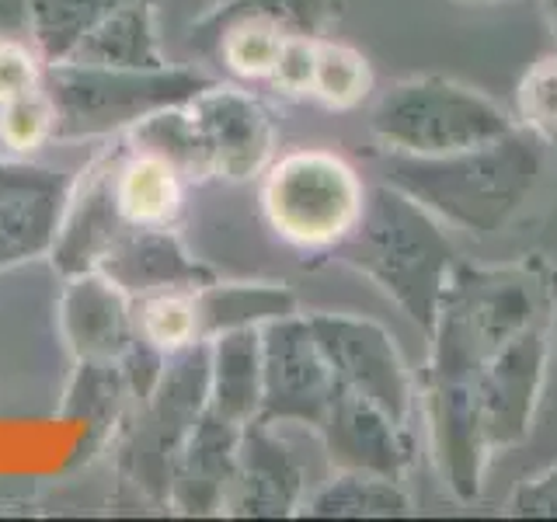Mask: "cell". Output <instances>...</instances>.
<instances>
[{
	"instance_id": "cell-7",
	"label": "cell",
	"mask_w": 557,
	"mask_h": 522,
	"mask_svg": "<svg viewBox=\"0 0 557 522\" xmlns=\"http://www.w3.org/2000/svg\"><path fill=\"white\" fill-rule=\"evenodd\" d=\"M307 321L335 383L373 400L394 422L408 425L414 411V380L391 331L356 313H310Z\"/></svg>"
},
{
	"instance_id": "cell-2",
	"label": "cell",
	"mask_w": 557,
	"mask_h": 522,
	"mask_svg": "<svg viewBox=\"0 0 557 522\" xmlns=\"http://www.w3.org/2000/svg\"><path fill=\"white\" fill-rule=\"evenodd\" d=\"M335 248L345 265L380 286L429 335L457 254L422 202L391 182L370 188L356 226Z\"/></svg>"
},
{
	"instance_id": "cell-29",
	"label": "cell",
	"mask_w": 557,
	"mask_h": 522,
	"mask_svg": "<svg viewBox=\"0 0 557 522\" xmlns=\"http://www.w3.org/2000/svg\"><path fill=\"white\" fill-rule=\"evenodd\" d=\"M283 39L286 35L269 28V25L240 22V25L226 28L209 52H216V57L223 60V66L237 77L269 80L272 70H275V60H278V49H283Z\"/></svg>"
},
{
	"instance_id": "cell-32",
	"label": "cell",
	"mask_w": 557,
	"mask_h": 522,
	"mask_svg": "<svg viewBox=\"0 0 557 522\" xmlns=\"http://www.w3.org/2000/svg\"><path fill=\"white\" fill-rule=\"evenodd\" d=\"M126 373L119 362H91L77 365V383L70 390V411H77L87 422H109L115 418L122 394H126Z\"/></svg>"
},
{
	"instance_id": "cell-6",
	"label": "cell",
	"mask_w": 557,
	"mask_h": 522,
	"mask_svg": "<svg viewBox=\"0 0 557 522\" xmlns=\"http://www.w3.org/2000/svg\"><path fill=\"white\" fill-rule=\"evenodd\" d=\"M366 188L342 157L293 150L269 164L261 206L272 231L296 248H335L362 213Z\"/></svg>"
},
{
	"instance_id": "cell-19",
	"label": "cell",
	"mask_w": 557,
	"mask_h": 522,
	"mask_svg": "<svg viewBox=\"0 0 557 522\" xmlns=\"http://www.w3.org/2000/svg\"><path fill=\"white\" fill-rule=\"evenodd\" d=\"M60 63L115 66V70H161L171 66L157 32V0H133L98 22Z\"/></svg>"
},
{
	"instance_id": "cell-33",
	"label": "cell",
	"mask_w": 557,
	"mask_h": 522,
	"mask_svg": "<svg viewBox=\"0 0 557 522\" xmlns=\"http://www.w3.org/2000/svg\"><path fill=\"white\" fill-rule=\"evenodd\" d=\"M46 84L42 52L14 39V35H0V101L39 91Z\"/></svg>"
},
{
	"instance_id": "cell-13",
	"label": "cell",
	"mask_w": 557,
	"mask_h": 522,
	"mask_svg": "<svg viewBox=\"0 0 557 522\" xmlns=\"http://www.w3.org/2000/svg\"><path fill=\"white\" fill-rule=\"evenodd\" d=\"M188 104L206 133L216 178L251 182L269 171L275 153V122L258 98L226 84H209Z\"/></svg>"
},
{
	"instance_id": "cell-8",
	"label": "cell",
	"mask_w": 557,
	"mask_h": 522,
	"mask_svg": "<svg viewBox=\"0 0 557 522\" xmlns=\"http://www.w3.org/2000/svg\"><path fill=\"white\" fill-rule=\"evenodd\" d=\"M335 373L321 352L307 318H278L261 327V422L321 428Z\"/></svg>"
},
{
	"instance_id": "cell-24",
	"label": "cell",
	"mask_w": 557,
	"mask_h": 522,
	"mask_svg": "<svg viewBox=\"0 0 557 522\" xmlns=\"http://www.w3.org/2000/svg\"><path fill=\"white\" fill-rule=\"evenodd\" d=\"M185 178L150 153H126L115 171V202L129 226H171L182 213Z\"/></svg>"
},
{
	"instance_id": "cell-27",
	"label": "cell",
	"mask_w": 557,
	"mask_h": 522,
	"mask_svg": "<svg viewBox=\"0 0 557 522\" xmlns=\"http://www.w3.org/2000/svg\"><path fill=\"white\" fill-rule=\"evenodd\" d=\"M136 327L139 338H147L161 352H178V348L202 341L199 318H196V293L191 289H164L136 300Z\"/></svg>"
},
{
	"instance_id": "cell-23",
	"label": "cell",
	"mask_w": 557,
	"mask_h": 522,
	"mask_svg": "<svg viewBox=\"0 0 557 522\" xmlns=\"http://www.w3.org/2000/svg\"><path fill=\"white\" fill-rule=\"evenodd\" d=\"M289 313H296V293L283 283H216L213 278L209 286L196 289L202 341L240 327H265Z\"/></svg>"
},
{
	"instance_id": "cell-25",
	"label": "cell",
	"mask_w": 557,
	"mask_h": 522,
	"mask_svg": "<svg viewBox=\"0 0 557 522\" xmlns=\"http://www.w3.org/2000/svg\"><path fill=\"white\" fill-rule=\"evenodd\" d=\"M304 515H338V519H387L408 515L411 498L394 477L362 474V470H338V477L324 484L318 495L304 498Z\"/></svg>"
},
{
	"instance_id": "cell-36",
	"label": "cell",
	"mask_w": 557,
	"mask_h": 522,
	"mask_svg": "<svg viewBox=\"0 0 557 522\" xmlns=\"http://www.w3.org/2000/svg\"><path fill=\"white\" fill-rule=\"evenodd\" d=\"M39 178H49V171L17 167V164H0V185H14V182H39Z\"/></svg>"
},
{
	"instance_id": "cell-26",
	"label": "cell",
	"mask_w": 557,
	"mask_h": 522,
	"mask_svg": "<svg viewBox=\"0 0 557 522\" xmlns=\"http://www.w3.org/2000/svg\"><path fill=\"white\" fill-rule=\"evenodd\" d=\"M126 4L133 0H28L25 28L32 35V46L42 52V60L60 63L98 22Z\"/></svg>"
},
{
	"instance_id": "cell-31",
	"label": "cell",
	"mask_w": 557,
	"mask_h": 522,
	"mask_svg": "<svg viewBox=\"0 0 557 522\" xmlns=\"http://www.w3.org/2000/svg\"><path fill=\"white\" fill-rule=\"evenodd\" d=\"M519 126L530 129L547 147H557V52L536 60L516 91Z\"/></svg>"
},
{
	"instance_id": "cell-4",
	"label": "cell",
	"mask_w": 557,
	"mask_h": 522,
	"mask_svg": "<svg viewBox=\"0 0 557 522\" xmlns=\"http://www.w3.org/2000/svg\"><path fill=\"white\" fill-rule=\"evenodd\" d=\"M206 74L185 66L115 70L81 63H46V95L57 109V139L122 136L139 119L202 95Z\"/></svg>"
},
{
	"instance_id": "cell-14",
	"label": "cell",
	"mask_w": 557,
	"mask_h": 522,
	"mask_svg": "<svg viewBox=\"0 0 557 522\" xmlns=\"http://www.w3.org/2000/svg\"><path fill=\"white\" fill-rule=\"evenodd\" d=\"M60 327L77 362H119L139 338L136 300L104 272L70 275L60 300Z\"/></svg>"
},
{
	"instance_id": "cell-18",
	"label": "cell",
	"mask_w": 557,
	"mask_h": 522,
	"mask_svg": "<svg viewBox=\"0 0 557 522\" xmlns=\"http://www.w3.org/2000/svg\"><path fill=\"white\" fill-rule=\"evenodd\" d=\"M66 191L60 178L0 185V269L49 254L60 234Z\"/></svg>"
},
{
	"instance_id": "cell-15",
	"label": "cell",
	"mask_w": 557,
	"mask_h": 522,
	"mask_svg": "<svg viewBox=\"0 0 557 522\" xmlns=\"http://www.w3.org/2000/svg\"><path fill=\"white\" fill-rule=\"evenodd\" d=\"M304 467L272 432V422H248L237 439V470L223 509L234 515H289L304 505Z\"/></svg>"
},
{
	"instance_id": "cell-20",
	"label": "cell",
	"mask_w": 557,
	"mask_h": 522,
	"mask_svg": "<svg viewBox=\"0 0 557 522\" xmlns=\"http://www.w3.org/2000/svg\"><path fill=\"white\" fill-rule=\"evenodd\" d=\"M342 8L345 0H220L191 25V42L209 52L226 28L240 22H258L300 39H327Z\"/></svg>"
},
{
	"instance_id": "cell-11",
	"label": "cell",
	"mask_w": 557,
	"mask_h": 522,
	"mask_svg": "<svg viewBox=\"0 0 557 522\" xmlns=\"http://www.w3.org/2000/svg\"><path fill=\"white\" fill-rule=\"evenodd\" d=\"M129 147L119 150H101L91 164L81 171L74 191H66L60 234L52 244V265H57L66 278L81 272H95L101 258L126 231V220L119 213L115 202V171Z\"/></svg>"
},
{
	"instance_id": "cell-17",
	"label": "cell",
	"mask_w": 557,
	"mask_h": 522,
	"mask_svg": "<svg viewBox=\"0 0 557 522\" xmlns=\"http://www.w3.org/2000/svg\"><path fill=\"white\" fill-rule=\"evenodd\" d=\"M240 428L244 425L226 422L223 414L209 408L196 422V428L188 432L171 477V498L185 512H223V501L237 470Z\"/></svg>"
},
{
	"instance_id": "cell-3",
	"label": "cell",
	"mask_w": 557,
	"mask_h": 522,
	"mask_svg": "<svg viewBox=\"0 0 557 522\" xmlns=\"http://www.w3.org/2000/svg\"><path fill=\"white\" fill-rule=\"evenodd\" d=\"M550 272L540 261H519V265L502 269L457 261L429 331L432 356L425 373L478 380L481 365L505 341H512L527 327L550 324Z\"/></svg>"
},
{
	"instance_id": "cell-16",
	"label": "cell",
	"mask_w": 557,
	"mask_h": 522,
	"mask_svg": "<svg viewBox=\"0 0 557 522\" xmlns=\"http://www.w3.org/2000/svg\"><path fill=\"white\" fill-rule=\"evenodd\" d=\"M95 272H104L133 300L164 289H202L213 283V269L196 261L168 226H126L101 258Z\"/></svg>"
},
{
	"instance_id": "cell-9",
	"label": "cell",
	"mask_w": 557,
	"mask_h": 522,
	"mask_svg": "<svg viewBox=\"0 0 557 522\" xmlns=\"http://www.w3.org/2000/svg\"><path fill=\"white\" fill-rule=\"evenodd\" d=\"M547 324L527 327L512 341H505L498 352L481 365L474 380L481 422L487 446L509 449L530 435L533 414L540 405L547 376V356H550V335Z\"/></svg>"
},
{
	"instance_id": "cell-35",
	"label": "cell",
	"mask_w": 557,
	"mask_h": 522,
	"mask_svg": "<svg viewBox=\"0 0 557 522\" xmlns=\"http://www.w3.org/2000/svg\"><path fill=\"white\" fill-rule=\"evenodd\" d=\"M509 512L530 519H557V467L522 481L509 501Z\"/></svg>"
},
{
	"instance_id": "cell-5",
	"label": "cell",
	"mask_w": 557,
	"mask_h": 522,
	"mask_svg": "<svg viewBox=\"0 0 557 522\" xmlns=\"http://www.w3.org/2000/svg\"><path fill=\"white\" fill-rule=\"evenodd\" d=\"M519 122L498 101L446 77L394 84L370 112V133L391 153L440 157L481 147L512 133Z\"/></svg>"
},
{
	"instance_id": "cell-28",
	"label": "cell",
	"mask_w": 557,
	"mask_h": 522,
	"mask_svg": "<svg viewBox=\"0 0 557 522\" xmlns=\"http://www.w3.org/2000/svg\"><path fill=\"white\" fill-rule=\"evenodd\" d=\"M373 74L356 49H348L342 42L321 39L318 42V74H313V98L324 101L327 109H356V104L370 95Z\"/></svg>"
},
{
	"instance_id": "cell-21",
	"label": "cell",
	"mask_w": 557,
	"mask_h": 522,
	"mask_svg": "<svg viewBox=\"0 0 557 522\" xmlns=\"http://www.w3.org/2000/svg\"><path fill=\"white\" fill-rule=\"evenodd\" d=\"M209 356H213L209 408L234 425L255 422L261 411V327H240L209 338Z\"/></svg>"
},
{
	"instance_id": "cell-22",
	"label": "cell",
	"mask_w": 557,
	"mask_h": 522,
	"mask_svg": "<svg viewBox=\"0 0 557 522\" xmlns=\"http://www.w3.org/2000/svg\"><path fill=\"white\" fill-rule=\"evenodd\" d=\"M122 144H126L133 153H150L157 161L171 164L185 182H206L216 174L206 133H202L188 101L168 104V109L139 119L136 126L122 133Z\"/></svg>"
},
{
	"instance_id": "cell-34",
	"label": "cell",
	"mask_w": 557,
	"mask_h": 522,
	"mask_svg": "<svg viewBox=\"0 0 557 522\" xmlns=\"http://www.w3.org/2000/svg\"><path fill=\"white\" fill-rule=\"evenodd\" d=\"M318 42L321 39H300V35H286L278 60L272 70V84L286 95H310L313 74H318Z\"/></svg>"
},
{
	"instance_id": "cell-12",
	"label": "cell",
	"mask_w": 557,
	"mask_h": 522,
	"mask_svg": "<svg viewBox=\"0 0 557 522\" xmlns=\"http://www.w3.org/2000/svg\"><path fill=\"white\" fill-rule=\"evenodd\" d=\"M318 432L324 439L327 460L338 470H362V474L400 481L414 463L408 425L394 422L373 400L359 397L342 383H335V394H331L327 414Z\"/></svg>"
},
{
	"instance_id": "cell-38",
	"label": "cell",
	"mask_w": 557,
	"mask_h": 522,
	"mask_svg": "<svg viewBox=\"0 0 557 522\" xmlns=\"http://www.w3.org/2000/svg\"><path fill=\"white\" fill-rule=\"evenodd\" d=\"M474 4H492V0H474Z\"/></svg>"
},
{
	"instance_id": "cell-37",
	"label": "cell",
	"mask_w": 557,
	"mask_h": 522,
	"mask_svg": "<svg viewBox=\"0 0 557 522\" xmlns=\"http://www.w3.org/2000/svg\"><path fill=\"white\" fill-rule=\"evenodd\" d=\"M547 4V17H550V25H554V32H557V0H544Z\"/></svg>"
},
{
	"instance_id": "cell-1",
	"label": "cell",
	"mask_w": 557,
	"mask_h": 522,
	"mask_svg": "<svg viewBox=\"0 0 557 522\" xmlns=\"http://www.w3.org/2000/svg\"><path fill=\"white\" fill-rule=\"evenodd\" d=\"M544 139L516 126L492 144L440 157H387V182L429 213L470 234H498L530 202L544 174Z\"/></svg>"
},
{
	"instance_id": "cell-10",
	"label": "cell",
	"mask_w": 557,
	"mask_h": 522,
	"mask_svg": "<svg viewBox=\"0 0 557 522\" xmlns=\"http://www.w3.org/2000/svg\"><path fill=\"white\" fill-rule=\"evenodd\" d=\"M422 400H425L432 452L443 470V481L460 501H474L484 484L487 457H492L474 380L425 373Z\"/></svg>"
},
{
	"instance_id": "cell-30",
	"label": "cell",
	"mask_w": 557,
	"mask_h": 522,
	"mask_svg": "<svg viewBox=\"0 0 557 522\" xmlns=\"http://www.w3.org/2000/svg\"><path fill=\"white\" fill-rule=\"evenodd\" d=\"M52 136H57V109L46 95V84L39 91L0 101V144L8 150L32 153L46 147Z\"/></svg>"
}]
</instances>
